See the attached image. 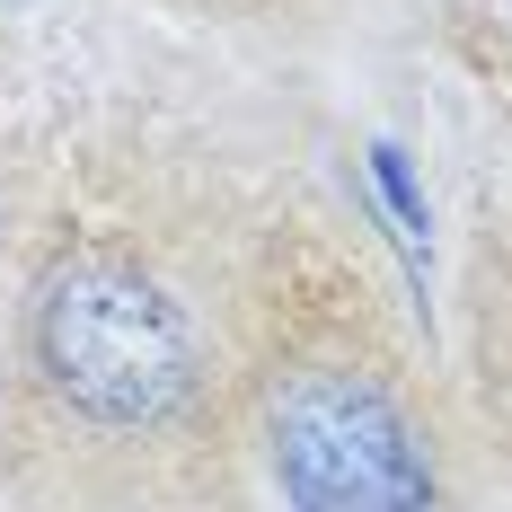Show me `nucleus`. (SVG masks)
Segmentation results:
<instances>
[{
	"mask_svg": "<svg viewBox=\"0 0 512 512\" xmlns=\"http://www.w3.org/2000/svg\"><path fill=\"white\" fill-rule=\"evenodd\" d=\"M27 371L62 424L98 442H159L212 389L186 301L115 248L53 256L27 292Z\"/></svg>",
	"mask_w": 512,
	"mask_h": 512,
	"instance_id": "obj_1",
	"label": "nucleus"
},
{
	"mask_svg": "<svg viewBox=\"0 0 512 512\" xmlns=\"http://www.w3.org/2000/svg\"><path fill=\"white\" fill-rule=\"evenodd\" d=\"M265 468L292 512H442L433 442L371 362H283L265 380Z\"/></svg>",
	"mask_w": 512,
	"mask_h": 512,
	"instance_id": "obj_2",
	"label": "nucleus"
},
{
	"mask_svg": "<svg viewBox=\"0 0 512 512\" xmlns=\"http://www.w3.org/2000/svg\"><path fill=\"white\" fill-rule=\"evenodd\" d=\"M371 204L389 221V248L407 256V283L424 292V230H433V204H424V186H415V159L398 142H371Z\"/></svg>",
	"mask_w": 512,
	"mask_h": 512,
	"instance_id": "obj_3",
	"label": "nucleus"
}]
</instances>
